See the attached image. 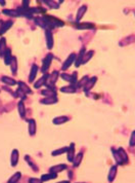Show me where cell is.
I'll return each instance as SVG.
<instances>
[{
  "label": "cell",
  "instance_id": "cell-26",
  "mask_svg": "<svg viewBox=\"0 0 135 183\" xmlns=\"http://www.w3.org/2000/svg\"><path fill=\"white\" fill-rule=\"evenodd\" d=\"M41 95L44 97H56V90H52V88H45V90L41 91Z\"/></svg>",
  "mask_w": 135,
  "mask_h": 183
},
{
  "label": "cell",
  "instance_id": "cell-44",
  "mask_svg": "<svg viewBox=\"0 0 135 183\" xmlns=\"http://www.w3.org/2000/svg\"><path fill=\"white\" fill-rule=\"evenodd\" d=\"M30 183H42V180L40 178H31L29 180Z\"/></svg>",
  "mask_w": 135,
  "mask_h": 183
},
{
  "label": "cell",
  "instance_id": "cell-19",
  "mask_svg": "<svg viewBox=\"0 0 135 183\" xmlns=\"http://www.w3.org/2000/svg\"><path fill=\"white\" fill-rule=\"evenodd\" d=\"M38 66L36 64L32 65V68H31V71H30V75H29V82H34L35 78H36V75H37V72H38Z\"/></svg>",
  "mask_w": 135,
  "mask_h": 183
},
{
  "label": "cell",
  "instance_id": "cell-36",
  "mask_svg": "<svg viewBox=\"0 0 135 183\" xmlns=\"http://www.w3.org/2000/svg\"><path fill=\"white\" fill-rule=\"evenodd\" d=\"M89 78H90V77H89L88 75H85V76H83V77H82V79H80L79 81H78V82L76 83V85H75V87H76V88H84V87H85V85H86V83H87V81L89 80Z\"/></svg>",
  "mask_w": 135,
  "mask_h": 183
},
{
  "label": "cell",
  "instance_id": "cell-1",
  "mask_svg": "<svg viewBox=\"0 0 135 183\" xmlns=\"http://www.w3.org/2000/svg\"><path fill=\"white\" fill-rule=\"evenodd\" d=\"M42 19H43V21H44V23L46 24L48 30H51V29L56 28V27L61 28V27L64 26V23L63 21L55 17H53V16H44V17H42Z\"/></svg>",
  "mask_w": 135,
  "mask_h": 183
},
{
  "label": "cell",
  "instance_id": "cell-15",
  "mask_svg": "<svg viewBox=\"0 0 135 183\" xmlns=\"http://www.w3.org/2000/svg\"><path fill=\"white\" fill-rule=\"evenodd\" d=\"M48 77H49V74L44 73V75H43L41 78L38 79L36 82L34 83V88H40L42 87V85H45V83H46Z\"/></svg>",
  "mask_w": 135,
  "mask_h": 183
},
{
  "label": "cell",
  "instance_id": "cell-47",
  "mask_svg": "<svg viewBox=\"0 0 135 183\" xmlns=\"http://www.w3.org/2000/svg\"><path fill=\"white\" fill-rule=\"evenodd\" d=\"M72 172H69V177H70V178H72Z\"/></svg>",
  "mask_w": 135,
  "mask_h": 183
},
{
  "label": "cell",
  "instance_id": "cell-25",
  "mask_svg": "<svg viewBox=\"0 0 135 183\" xmlns=\"http://www.w3.org/2000/svg\"><path fill=\"white\" fill-rule=\"evenodd\" d=\"M1 81L5 83L6 85H9V87H13V85H18L17 80L12 78V77H8V76H2L1 77Z\"/></svg>",
  "mask_w": 135,
  "mask_h": 183
},
{
  "label": "cell",
  "instance_id": "cell-6",
  "mask_svg": "<svg viewBox=\"0 0 135 183\" xmlns=\"http://www.w3.org/2000/svg\"><path fill=\"white\" fill-rule=\"evenodd\" d=\"M45 40H46V47L48 50H52L54 39H53V35L51 33V30H45Z\"/></svg>",
  "mask_w": 135,
  "mask_h": 183
},
{
  "label": "cell",
  "instance_id": "cell-37",
  "mask_svg": "<svg viewBox=\"0 0 135 183\" xmlns=\"http://www.w3.org/2000/svg\"><path fill=\"white\" fill-rule=\"evenodd\" d=\"M43 3L46 4L49 9H59V4L58 2L56 1H52V0H43Z\"/></svg>",
  "mask_w": 135,
  "mask_h": 183
},
{
  "label": "cell",
  "instance_id": "cell-29",
  "mask_svg": "<svg viewBox=\"0 0 135 183\" xmlns=\"http://www.w3.org/2000/svg\"><path fill=\"white\" fill-rule=\"evenodd\" d=\"M18 88H20L21 90L26 94V95H30V94L33 93L31 88H30L25 82H23V81H18Z\"/></svg>",
  "mask_w": 135,
  "mask_h": 183
},
{
  "label": "cell",
  "instance_id": "cell-30",
  "mask_svg": "<svg viewBox=\"0 0 135 183\" xmlns=\"http://www.w3.org/2000/svg\"><path fill=\"white\" fill-rule=\"evenodd\" d=\"M117 150H118L119 154H120L121 158H122V161H123L124 165H126V164H128V161H129V157H128V154H127V152L125 151V150H124V148H122V147H120V148L117 149Z\"/></svg>",
  "mask_w": 135,
  "mask_h": 183
},
{
  "label": "cell",
  "instance_id": "cell-9",
  "mask_svg": "<svg viewBox=\"0 0 135 183\" xmlns=\"http://www.w3.org/2000/svg\"><path fill=\"white\" fill-rule=\"evenodd\" d=\"M58 102V96L56 97H45L40 100V104H43V105H53V104H56Z\"/></svg>",
  "mask_w": 135,
  "mask_h": 183
},
{
  "label": "cell",
  "instance_id": "cell-34",
  "mask_svg": "<svg viewBox=\"0 0 135 183\" xmlns=\"http://www.w3.org/2000/svg\"><path fill=\"white\" fill-rule=\"evenodd\" d=\"M93 55H94V50H89V52L85 53L84 56H83V59H82V65L88 63V62L91 60V58L93 57Z\"/></svg>",
  "mask_w": 135,
  "mask_h": 183
},
{
  "label": "cell",
  "instance_id": "cell-17",
  "mask_svg": "<svg viewBox=\"0 0 135 183\" xmlns=\"http://www.w3.org/2000/svg\"><path fill=\"white\" fill-rule=\"evenodd\" d=\"M68 166L66 165V164H59V165H55L53 167H51V168L49 169V172H52V173H55L58 174L59 173V172H63L64 170H67Z\"/></svg>",
  "mask_w": 135,
  "mask_h": 183
},
{
  "label": "cell",
  "instance_id": "cell-2",
  "mask_svg": "<svg viewBox=\"0 0 135 183\" xmlns=\"http://www.w3.org/2000/svg\"><path fill=\"white\" fill-rule=\"evenodd\" d=\"M58 77H59V72L58 71V70H54V71H53L52 73L49 75V77H48L46 83H45L46 88H52V90H55L54 85H55V82L58 81Z\"/></svg>",
  "mask_w": 135,
  "mask_h": 183
},
{
  "label": "cell",
  "instance_id": "cell-20",
  "mask_svg": "<svg viewBox=\"0 0 135 183\" xmlns=\"http://www.w3.org/2000/svg\"><path fill=\"white\" fill-rule=\"evenodd\" d=\"M70 119L69 116H66V115H61V116H56L52 119V123H54L56 126H59V125H63V123H67L68 120Z\"/></svg>",
  "mask_w": 135,
  "mask_h": 183
},
{
  "label": "cell",
  "instance_id": "cell-5",
  "mask_svg": "<svg viewBox=\"0 0 135 183\" xmlns=\"http://www.w3.org/2000/svg\"><path fill=\"white\" fill-rule=\"evenodd\" d=\"M76 57H77V55L75 53H72V54H70L69 55V57H68L67 59H66V61L64 62V64H63V66H61V70H64V71H66V70H68L71 67L73 64L75 63V60H76Z\"/></svg>",
  "mask_w": 135,
  "mask_h": 183
},
{
  "label": "cell",
  "instance_id": "cell-40",
  "mask_svg": "<svg viewBox=\"0 0 135 183\" xmlns=\"http://www.w3.org/2000/svg\"><path fill=\"white\" fill-rule=\"evenodd\" d=\"M21 172H17V173H15L12 177H10L7 182H8V183L18 182V181H20V179H21Z\"/></svg>",
  "mask_w": 135,
  "mask_h": 183
},
{
  "label": "cell",
  "instance_id": "cell-23",
  "mask_svg": "<svg viewBox=\"0 0 135 183\" xmlns=\"http://www.w3.org/2000/svg\"><path fill=\"white\" fill-rule=\"evenodd\" d=\"M59 91L64 94H75L77 92V88H76V87H74V85H66V87L61 88Z\"/></svg>",
  "mask_w": 135,
  "mask_h": 183
},
{
  "label": "cell",
  "instance_id": "cell-8",
  "mask_svg": "<svg viewBox=\"0 0 135 183\" xmlns=\"http://www.w3.org/2000/svg\"><path fill=\"white\" fill-rule=\"evenodd\" d=\"M96 81H97V77L96 76H93V77H91V78H89L87 83L85 85V87L83 88V90H84V92H85L86 94H88L89 92L92 90V88L94 87V85H95Z\"/></svg>",
  "mask_w": 135,
  "mask_h": 183
},
{
  "label": "cell",
  "instance_id": "cell-35",
  "mask_svg": "<svg viewBox=\"0 0 135 183\" xmlns=\"http://www.w3.org/2000/svg\"><path fill=\"white\" fill-rule=\"evenodd\" d=\"M55 178H58V174L50 172V173H48V174L42 175L41 178H40V179L42 180V182H44V181H47V180H53V179H55Z\"/></svg>",
  "mask_w": 135,
  "mask_h": 183
},
{
  "label": "cell",
  "instance_id": "cell-39",
  "mask_svg": "<svg viewBox=\"0 0 135 183\" xmlns=\"http://www.w3.org/2000/svg\"><path fill=\"white\" fill-rule=\"evenodd\" d=\"M2 12H3L4 15L8 16V17H12V18L20 17L18 12H17V9H3L2 10Z\"/></svg>",
  "mask_w": 135,
  "mask_h": 183
},
{
  "label": "cell",
  "instance_id": "cell-22",
  "mask_svg": "<svg viewBox=\"0 0 135 183\" xmlns=\"http://www.w3.org/2000/svg\"><path fill=\"white\" fill-rule=\"evenodd\" d=\"M18 114L21 119H25L26 117V108H25V104H24V101H20L18 104Z\"/></svg>",
  "mask_w": 135,
  "mask_h": 183
},
{
  "label": "cell",
  "instance_id": "cell-12",
  "mask_svg": "<svg viewBox=\"0 0 135 183\" xmlns=\"http://www.w3.org/2000/svg\"><path fill=\"white\" fill-rule=\"evenodd\" d=\"M87 12V5H82V6H80L79 9L77 10V15H76V22L79 23L81 20H82V18L84 17V15Z\"/></svg>",
  "mask_w": 135,
  "mask_h": 183
},
{
  "label": "cell",
  "instance_id": "cell-28",
  "mask_svg": "<svg viewBox=\"0 0 135 183\" xmlns=\"http://www.w3.org/2000/svg\"><path fill=\"white\" fill-rule=\"evenodd\" d=\"M10 70H12V74H17L18 73V60H17V57H13L12 56V59L10 61Z\"/></svg>",
  "mask_w": 135,
  "mask_h": 183
},
{
  "label": "cell",
  "instance_id": "cell-11",
  "mask_svg": "<svg viewBox=\"0 0 135 183\" xmlns=\"http://www.w3.org/2000/svg\"><path fill=\"white\" fill-rule=\"evenodd\" d=\"M17 12H18L20 17H25L27 19H33V15L31 13L29 9H24V7L21 6L17 9Z\"/></svg>",
  "mask_w": 135,
  "mask_h": 183
},
{
  "label": "cell",
  "instance_id": "cell-18",
  "mask_svg": "<svg viewBox=\"0 0 135 183\" xmlns=\"http://www.w3.org/2000/svg\"><path fill=\"white\" fill-rule=\"evenodd\" d=\"M67 157H68V161L70 163H72L73 160L75 157V144L74 143H71L68 148V151H67Z\"/></svg>",
  "mask_w": 135,
  "mask_h": 183
},
{
  "label": "cell",
  "instance_id": "cell-31",
  "mask_svg": "<svg viewBox=\"0 0 135 183\" xmlns=\"http://www.w3.org/2000/svg\"><path fill=\"white\" fill-rule=\"evenodd\" d=\"M6 50H7L6 39H5L4 37H2V38L0 39V57H3Z\"/></svg>",
  "mask_w": 135,
  "mask_h": 183
},
{
  "label": "cell",
  "instance_id": "cell-46",
  "mask_svg": "<svg viewBox=\"0 0 135 183\" xmlns=\"http://www.w3.org/2000/svg\"><path fill=\"white\" fill-rule=\"evenodd\" d=\"M0 4H1L2 6H4V5L6 4V3H5V1H4V0H0Z\"/></svg>",
  "mask_w": 135,
  "mask_h": 183
},
{
  "label": "cell",
  "instance_id": "cell-16",
  "mask_svg": "<svg viewBox=\"0 0 135 183\" xmlns=\"http://www.w3.org/2000/svg\"><path fill=\"white\" fill-rule=\"evenodd\" d=\"M12 25H13V21H12V20L2 23V26H1V28H0V35H3L5 32L8 31L12 27Z\"/></svg>",
  "mask_w": 135,
  "mask_h": 183
},
{
  "label": "cell",
  "instance_id": "cell-7",
  "mask_svg": "<svg viewBox=\"0 0 135 183\" xmlns=\"http://www.w3.org/2000/svg\"><path fill=\"white\" fill-rule=\"evenodd\" d=\"M27 123H28V131H29V135L30 136H35L36 135V120L34 119V118H30V119L27 120Z\"/></svg>",
  "mask_w": 135,
  "mask_h": 183
},
{
  "label": "cell",
  "instance_id": "cell-10",
  "mask_svg": "<svg viewBox=\"0 0 135 183\" xmlns=\"http://www.w3.org/2000/svg\"><path fill=\"white\" fill-rule=\"evenodd\" d=\"M18 157H20V152L18 149H13L10 155V166L15 167L18 163Z\"/></svg>",
  "mask_w": 135,
  "mask_h": 183
},
{
  "label": "cell",
  "instance_id": "cell-4",
  "mask_svg": "<svg viewBox=\"0 0 135 183\" xmlns=\"http://www.w3.org/2000/svg\"><path fill=\"white\" fill-rule=\"evenodd\" d=\"M53 60V55L52 54H48V55L42 60V67H41V72L46 73L49 69V66L51 65V62Z\"/></svg>",
  "mask_w": 135,
  "mask_h": 183
},
{
  "label": "cell",
  "instance_id": "cell-21",
  "mask_svg": "<svg viewBox=\"0 0 135 183\" xmlns=\"http://www.w3.org/2000/svg\"><path fill=\"white\" fill-rule=\"evenodd\" d=\"M85 53H86L85 47L81 48L79 54H78L77 57H76V60H75V66L76 67H80V65H82V59H83V56H84Z\"/></svg>",
  "mask_w": 135,
  "mask_h": 183
},
{
  "label": "cell",
  "instance_id": "cell-43",
  "mask_svg": "<svg viewBox=\"0 0 135 183\" xmlns=\"http://www.w3.org/2000/svg\"><path fill=\"white\" fill-rule=\"evenodd\" d=\"M134 144H135V132L133 131V132L131 133L130 140H129V146L133 148V147H134Z\"/></svg>",
  "mask_w": 135,
  "mask_h": 183
},
{
  "label": "cell",
  "instance_id": "cell-14",
  "mask_svg": "<svg viewBox=\"0 0 135 183\" xmlns=\"http://www.w3.org/2000/svg\"><path fill=\"white\" fill-rule=\"evenodd\" d=\"M117 172H118V166L115 165L113 166L112 168L110 169L109 174H107V181L109 182H113L116 179V176H117Z\"/></svg>",
  "mask_w": 135,
  "mask_h": 183
},
{
  "label": "cell",
  "instance_id": "cell-27",
  "mask_svg": "<svg viewBox=\"0 0 135 183\" xmlns=\"http://www.w3.org/2000/svg\"><path fill=\"white\" fill-rule=\"evenodd\" d=\"M82 160H83V153L82 152H79L78 154L75 155L74 160H73V167H75V168H77V167L80 166V164L82 163Z\"/></svg>",
  "mask_w": 135,
  "mask_h": 183
},
{
  "label": "cell",
  "instance_id": "cell-45",
  "mask_svg": "<svg viewBox=\"0 0 135 183\" xmlns=\"http://www.w3.org/2000/svg\"><path fill=\"white\" fill-rule=\"evenodd\" d=\"M21 7H24V9H29L30 7V1L29 0H24L23 1V6Z\"/></svg>",
  "mask_w": 135,
  "mask_h": 183
},
{
  "label": "cell",
  "instance_id": "cell-3",
  "mask_svg": "<svg viewBox=\"0 0 135 183\" xmlns=\"http://www.w3.org/2000/svg\"><path fill=\"white\" fill-rule=\"evenodd\" d=\"M59 76L61 77L64 80H66L69 83H71V85H76L77 83V78H78V72L75 71L73 72V74H68V73H61L59 74Z\"/></svg>",
  "mask_w": 135,
  "mask_h": 183
},
{
  "label": "cell",
  "instance_id": "cell-33",
  "mask_svg": "<svg viewBox=\"0 0 135 183\" xmlns=\"http://www.w3.org/2000/svg\"><path fill=\"white\" fill-rule=\"evenodd\" d=\"M112 153H113V155H114V158H115L116 163H117V165L123 166L124 163H123L122 158H121V157H120V154H119L118 150L115 149V148H112Z\"/></svg>",
  "mask_w": 135,
  "mask_h": 183
},
{
  "label": "cell",
  "instance_id": "cell-42",
  "mask_svg": "<svg viewBox=\"0 0 135 183\" xmlns=\"http://www.w3.org/2000/svg\"><path fill=\"white\" fill-rule=\"evenodd\" d=\"M29 10L31 12V13H41V12H45L46 9H43V7H29Z\"/></svg>",
  "mask_w": 135,
  "mask_h": 183
},
{
  "label": "cell",
  "instance_id": "cell-24",
  "mask_svg": "<svg viewBox=\"0 0 135 183\" xmlns=\"http://www.w3.org/2000/svg\"><path fill=\"white\" fill-rule=\"evenodd\" d=\"M25 161H27V163H28V165L30 166V168H31L34 172H38L39 168L36 166V164H35V161H34L33 160H32L30 155H28V154L25 155Z\"/></svg>",
  "mask_w": 135,
  "mask_h": 183
},
{
  "label": "cell",
  "instance_id": "cell-32",
  "mask_svg": "<svg viewBox=\"0 0 135 183\" xmlns=\"http://www.w3.org/2000/svg\"><path fill=\"white\" fill-rule=\"evenodd\" d=\"M12 50H9V48H7L6 52H5L4 56H3V60H4V64L6 66H8L10 64V61H12Z\"/></svg>",
  "mask_w": 135,
  "mask_h": 183
},
{
  "label": "cell",
  "instance_id": "cell-13",
  "mask_svg": "<svg viewBox=\"0 0 135 183\" xmlns=\"http://www.w3.org/2000/svg\"><path fill=\"white\" fill-rule=\"evenodd\" d=\"M75 28L78 30H90L94 28V24L92 23H76Z\"/></svg>",
  "mask_w": 135,
  "mask_h": 183
},
{
  "label": "cell",
  "instance_id": "cell-41",
  "mask_svg": "<svg viewBox=\"0 0 135 183\" xmlns=\"http://www.w3.org/2000/svg\"><path fill=\"white\" fill-rule=\"evenodd\" d=\"M68 148H69V146H66V147H61V148L55 149V150H53V151L51 152V155H53V157H56V155H61V154H64V153H66V152L68 151Z\"/></svg>",
  "mask_w": 135,
  "mask_h": 183
},
{
  "label": "cell",
  "instance_id": "cell-48",
  "mask_svg": "<svg viewBox=\"0 0 135 183\" xmlns=\"http://www.w3.org/2000/svg\"><path fill=\"white\" fill-rule=\"evenodd\" d=\"M0 39H1V38H0Z\"/></svg>",
  "mask_w": 135,
  "mask_h": 183
},
{
  "label": "cell",
  "instance_id": "cell-38",
  "mask_svg": "<svg viewBox=\"0 0 135 183\" xmlns=\"http://www.w3.org/2000/svg\"><path fill=\"white\" fill-rule=\"evenodd\" d=\"M34 22H35V24H36L37 26L40 27V28L44 29V30H48L46 24L44 23V21H43L42 17H41V18H35V19H34Z\"/></svg>",
  "mask_w": 135,
  "mask_h": 183
}]
</instances>
